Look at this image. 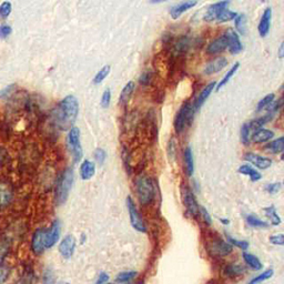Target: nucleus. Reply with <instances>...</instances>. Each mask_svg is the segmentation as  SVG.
<instances>
[{
  "instance_id": "obj_1",
  "label": "nucleus",
  "mask_w": 284,
  "mask_h": 284,
  "mask_svg": "<svg viewBox=\"0 0 284 284\" xmlns=\"http://www.w3.org/2000/svg\"><path fill=\"white\" fill-rule=\"evenodd\" d=\"M79 114V102L75 96H67L53 111V120L61 130L71 129Z\"/></svg>"
},
{
  "instance_id": "obj_2",
  "label": "nucleus",
  "mask_w": 284,
  "mask_h": 284,
  "mask_svg": "<svg viewBox=\"0 0 284 284\" xmlns=\"http://www.w3.org/2000/svg\"><path fill=\"white\" fill-rule=\"evenodd\" d=\"M73 180H75V173H73V170L71 168L66 169L60 174V177L58 178L55 192V200L58 205L66 203L68 197H69Z\"/></svg>"
},
{
  "instance_id": "obj_3",
  "label": "nucleus",
  "mask_w": 284,
  "mask_h": 284,
  "mask_svg": "<svg viewBox=\"0 0 284 284\" xmlns=\"http://www.w3.org/2000/svg\"><path fill=\"white\" fill-rule=\"evenodd\" d=\"M136 192L137 197L139 199V202L142 205L150 204L155 197V189L152 180L145 177V175H140L136 180Z\"/></svg>"
},
{
  "instance_id": "obj_4",
  "label": "nucleus",
  "mask_w": 284,
  "mask_h": 284,
  "mask_svg": "<svg viewBox=\"0 0 284 284\" xmlns=\"http://www.w3.org/2000/svg\"><path fill=\"white\" fill-rule=\"evenodd\" d=\"M67 145L73 156V161H75L76 163L79 162L82 159L83 152L80 144V130L78 129L77 127H72L69 132H68Z\"/></svg>"
},
{
  "instance_id": "obj_5",
  "label": "nucleus",
  "mask_w": 284,
  "mask_h": 284,
  "mask_svg": "<svg viewBox=\"0 0 284 284\" xmlns=\"http://www.w3.org/2000/svg\"><path fill=\"white\" fill-rule=\"evenodd\" d=\"M193 115H194L193 108L189 102L184 104L180 108V110L178 111V114L175 116L174 119V130L177 134H181V132L185 129V127L192 121Z\"/></svg>"
},
{
  "instance_id": "obj_6",
  "label": "nucleus",
  "mask_w": 284,
  "mask_h": 284,
  "mask_svg": "<svg viewBox=\"0 0 284 284\" xmlns=\"http://www.w3.org/2000/svg\"><path fill=\"white\" fill-rule=\"evenodd\" d=\"M207 251L212 258H224L232 253L233 247L221 239H217L207 244Z\"/></svg>"
},
{
  "instance_id": "obj_7",
  "label": "nucleus",
  "mask_w": 284,
  "mask_h": 284,
  "mask_svg": "<svg viewBox=\"0 0 284 284\" xmlns=\"http://www.w3.org/2000/svg\"><path fill=\"white\" fill-rule=\"evenodd\" d=\"M127 208H128L129 212V218L132 228L137 230L138 232H146V227L143 222V220L140 218L138 210H137L136 204L134 202V200L131 199V197L127 198Z\"/></svg>"
},
{
  "instance_id": "obj_8",
  "label": "nucleus",
  "mask_w": 284,
  "mask_h": 284,
  "mask_svg": "<svg viewBox=\"0 0 284 284\" xmlns=\"http://www.w3.org/2000/svg\"><path fill=\"white\" fill-rule=\"evenodd\" d=\"M182 198H183V203L184 207L187 209V211L190 215H192L193 218H198L199 217V211H200V207L197 201V198L193 193V191L191 190L189 187H185L183 189V193H182Z\"/></svg>"
},
{
  "instance_id": "obj_9",
  "label": "nucleus",
  "mask_w": 284,
  "mask_h": 284,
  "mask_svg": "<svg viewBox=\"0 0 284 284\" xmlns=\"http://www.w3.org/2000/svg\"><path fill=\"white\" fill-rule=\"evenodd\" d=\"M45 233L46 229H38L35 231L31 239V250L36 256H40L46 250L45 242Z\"/></svg>"
},
{
  "instance_id": "obj_10",
  "label": "nucleus",
  "mask_w": 284,
  "mask_h": 284,
  "mask_svg": "<svg viewBox=\"0 0 284 284\" xmlns=\"http://www.w3.org/2000/svg\"><path fill=\"white\" fill-rule=\"evenodd\" d=\"M60 238V222L58 220H55L52 222L51 227L46 229L45 233V242H46V249L52 248L58 242Z\"/></svg>"
},
{
  "instance_id": "obj_11",
  "label": "nucleus",
  "mask_w": 284,
  "mask_h": 284,
  "mask_svg": "<svg viewBox=\"0 0 284 284\" xmlns=\"http://www.w3.org/2000/svg\"><path fill=\"white\" fill-rule=\"evenodd\" d=\"M244 160L248 161L251 164H253L256 168L260 170H267L272 165V160L266 158V156H262L260 154L253 153V152H248L244 154Z\"/></svg>"
},
{
  "instance_id": "obj_12",
  "label": "nucleus",
  "mask_w": 284,
  "mask_h": 284,
  "mask_svg": "<svg viewBox=\"0 0 284 284\" xmlns=\"http://www.w3.org/2000/svg\"><path fill=\"white\" fill-rule=\"evenodd\" d=\"M76 250V239L73 236H67L61 240L59 244V253L65 259H70Z\"/></svg>"
},
{
  "instance_id": "obj_13",
  "label": "nucleus",
  "mask_w": 284,
  "mask_h": 284,
  "mask_svg": "<svg viewBox=\"0 0 284 284\" xmlns=\"http://www.w3.org/2000/svg\"><path fill=\"white\" fill-rule=\"evenodd\" d=\"M229 4H230V1H219V2L211 4V6H209L207 13H205L203 17L204 21L212 22L214 20H217L219 14L221 13L223 10H225Z\"/></svg>"
},
{
  "instance_id": "obj_14",
  "label": "nucleus",
  "mask_w": 284,
  "mask_h": 284,
  "mask_svg": "<svg viewBox=\"0 0 284 284\" xmlns=\"http://www.w3.org/2000/svg\"><path fill=\"white\" fill-rule=\"evenodd\" d=\"M225 36H227L228 40V48L230 53L232 55H237L240 51H242V42L240 40L239 33L233 30V29H229V30L225 32Z\"/></svg>"
},
{
  "instance_id": "obj_15",
  "label": "nucleus",
  "mask_w": 284,
  "mask_h": 284,
  "mask_svg": "<svg viewBox=\"0 0 284 284\" xmlns=\"http://www.w3.org/2000/svg\"><path fill=\"white\" fill-rule=\"evenodd\" d=\"M228 48V40L225 33L222 36L218 37L217 39H214L213 41H211L207 47V53L208 55H217V53L222 52L223 50Z\"/></svg>"
},
{
  "instance_id": "obj_16",
  "label": "nucleus",
  "mask_w": 284,
  "mask_h": 284,
  "mask_svg": "<svg viewBox=\"0 0 284 284\" xmlns=\"http://www.w3.org/2000/svg\"><path fill=\"white\" fill-rule=\"evenodd\" d=\"M271 19H272V9L269 7L264 10L261 17V20L259 22L258 26V30L261 37H267L269 35V31H270V27H271Z\"/></svg>"
},
{
  "instance_id": "obj_17",
  "label": "nucleus",
  "mask_w": 284,
  "mask_h": 284,
  "mask_svg": "<svg viewBox=\"0 0 284 284\" xmlns=\"http://www.w3.org/2000/svg\"><path fill=\"white\" fill-rule=\"evenodd\" d=\"M215 86H217V83H215L214 81L213 82H210L208 86H205L203 89L201 90V92H200L199 96L195 98V101H194V105L192 106L193 108V111H198L200 108L202 107V105L204 104L205 101H207V99L209 98V96L212 94V91L213 89L215 88Z\"/></svg>"
},
{
  "instance_id": "obj_18",
  "label": "nucleus",
  "mask_w": 284,
  "mask_h": 284,
  "mask_svg": "<svg viewBox=\"0 0 284 284\" xmlns=\"http://www.w3.org/2000/svg\"><path fill=\"white\" fill-rule=\"evenodd\" d=\"M197 4H198V2L194 1V0H188V1L180 2V3L175 4V6L171 8L170 16L172 19H178L181 17V14L184 13L185 11L190 10V9H192L193 7L197 6Z\"/></svg>"
},
{
  "instance_id": "obj_19",
  "label": "nucleus",
  "mask_w": 284,
  "mask_h": 284,
  "mask_svg": "<svg viewBox=\"0 0 284 284\" xmlns=\"http://www.w3.org/2000/svg\"><path fill=\"white\" fill-rule=\"evenodd\" d=\"M227 66H228L227 58L219 57V58H217V59L210 61L208 65L205 66L203 72L205 73V75L211 76V75H213V73H217L219 71H221Z\"/></svg>"
},
{
  "instance_id": "obj_20",
  "label": "nucleus",
  "mask_w": 284,
  "mask_h": 284,
  "mask_svg": "<svg viewBox=\"0 0 284 284\" xmlns=\"http://www.w3.org/2000/svg\"><path fill=\"white\" fill-rule=\"evenodd\" d=\"M12 190L7 183H0V210L7 208L12 201Z\"/></svg>"
},
{
  "instance_id": "obj_21",
  "label": "nucleus",
  "mask_w": 284,
  "mask_h": 284,
  "mask_svg": "<svg viewBox=\"0 0 284 284\" xmlns=\"http://www.w3.org/2000/svg\"><path fill=\"white\" fill-rule=\"evenodd\" d=\"M96 173V164L90 160H85L80 165V177L82 180H90Z\"/></svg>"
},
{
  "instance_id": "obj_22",
  "label": "nucleus",
  "mask_w": 284,
  "mask_h": 284,
  "mask_svg": "<svg viewBox=\"0 0 284 284\" xmlns=\"http://www.w3.org/2000/svg\"><path fill=\"white\" fill-rule=\"evenodd\" d=\"M183 160H184L185 173H187V175H189V177H192V174L194 172V161H193L192 150H191L190 146L185 148V150H184Z\"/></svg>"
},
{
  "instance_id": "obj_23",
  "label": "nucleus",
  "mask_w": 284,
  "mask_h": 284,
  "mask_svg": "<svg viewBox=\"0 0 284 284\" xmlns=\"http://www.w3.org/2000/svg\"><path fill=\"white\" fill-rule=\"evenodd\" d=\"M274 138L273 131L269 129H257L252 135V140L256 143H262V142H267Z\"/></svg>"
},
{
  "instance_id": "obj_24",
  "label": "nucleus",
  "mask_w": 284,
  "mask_h": 284,
  "mask_svg": "<svg viewBox=\"0 0 284 284\" xmlns=\"http://www.w3.org/2000/svg\"><path fill=\"white\" fill-rule=\"evenodd\" d=\"M242 257H243L244 262L247 263V266L251 268L252 270L259 271V270H261V269L263 268V264H262V262L260 261V259L254 256V254L244 252V253L242 254Z\"/></svg>"
},
{
  "instance_id": "obj_25",
  "label": "nucleus",
  "mask_w": 284,
  "mask_h": 284,
  "mask_svg": "<svg viewBox=\"0 0 284 284\" xmlns=\"http://www.w3.org/2000/svg\"><path fill=\"white\" fill-rule=\"evenodd\" d=\"M239 172L241 173V174H244V175H249L252 182H257V181L261 180V178H262L261 173L259 172L258 170L252 168L251 165H249V164H243V165L240 166Z\"/></svg>"
},
{
  "instance_id": "obj_26",
  "label": "nucleus",
  "mask_w": 284,
  "mask_h": 284,
  "mask_svg": "<svg viewBox=\"0 0 284 284\" xmlns=\"http://www.w3.org/2000/svg\"><path fill=\"white\" fill-rule=\"evenodd\" d=\"M244 271H246V268L241 266V264H229V266L224 268L223 273L228 278H236L241 276Z\"/></svg>"
},
{
  "instance_id": "obj_27",
  "label": "nucleus",
  "mask_w": 284,
  "mask_h": 284,
  "mask_svg": "<svg viewBox=\"0 0 284 284\" xmlns=\"http://www.w3.org/2000/svg\"><path fill=\"white\" fill-rule=\"evenodd\" d=\"M134 91H135V82L134 81H129L124 87V89H122L121 94H120V98H119L120 105H126L127 102L129 101L131 95L134 94Z\"/></svg>"
},
{
  "instance_id": "obj_28",
  "label": "nucleus",
  "mask_w": 284,
  "mask_h": 284,
  "mask_svg": "<svg viewBox=\"0 0 284 284\" xmlns=\"http://www.w3.org/2000/svg\"><path fill=\"white\" fill-rule=\"evenodd\" d=\"M263 211L266 212L267 218L270 220V222L272 223V225H280L281 224V218L280 215L278 214L277 212V209L274 205H270V207H267L263 209Z\"/></svg>"
},
{
  "instance_id": "obj_29",
  "label": "nucleus",
  "mask_w": 284,
  "mask_h": 284,
  "mask_svg": "<svg viewBox=\"0 0 284 284\" xmlns=\"http://www.w3.org/2000/svg\"><path fill=\"white\" fill-rule=\"evenodd\" d=\"M266 149L270 150L272 153H282L284 150V138L283 137H280L276 140H273L270 143H268L266 145Z\"/></svg>"
},
{
  "instance_id": "obj_30",
  "label": "nucleus",
  "mask_w": 284,
  "mask_h": 284,
  "mask_svg": "<svg viewBox=\"0 0 284 284\" xmlns=\"http://www.w3.org/2000/svg\"><path fill=\"white\" fill-rule=\"evenodd\" d=\"M240 68V62H236L234 63V65L232 66V68L231 69H230L227 73H225V76L222 78V80L219 82V85L217 86V91H219V90H221L222 88L227 85V83L231 80V78L236 75V72L238 71V69Z\"/></svg>"
},
{
  "instance_id": "obj_31",
  "label": "nucleus",
  "mask_w": 284,
  "mask_h": 284,
  "mask_svg": "<svg viewBox=\"0 0 284 284\" xmlns=\"http://www.w3.org/2000/svg\"><path fill=\"white\" fill-rule=\"evenodd\" d=\"M190 48V39L184 37L181 38L180 40L175 43L174 48H173V52L175 55H181V53H184L189 50Z\"/></svg>"
},
{
  "instance_id": "obj_32",
  "label": "nucleus",
  "mask_w": 284,
  "mask_h": 284,
  "mask_svg": "<svg viewBox=\"0 0 284 284\" xmlns=\"http://www.w3.org/2000/svg\"><path fill=\"white\" fill-rule=\"evenodd\" d=\"M9 276H10V268L2 258H0V284L6 282Z\"/></svg>"
},
{
  "instance_id": "obj_33",
  "label": "nucleus",
  "mask_w": 284,
  "mask_h": 284,
  "mask_svg": "<svg viewBox=\"0 0 284 284\" xmlns=\"http://www.w3.org/2000/svg\"><path fill=\"white\" fill-rule=\"evenodd\" d=\"M273 270L272 269H269V270L262 272L261 274H259V276L254 277L251 281H249L248 284H260L264 281L269 280V279H271L273 277Z\"/></svg>"
},
{
  "instance_id": "obj_34",
  "label": "nucleus",
  "mask_w": 284,
  "mask_h": 284,
  "mask_svg": "<svg viewBox=\"0 0 284 284\" xmlns=\"http://www.w3.org/2000/svg\"><path fill=\"white\" fill-rule=\"evenodd\" d=\"M225 237H227V239H228V243L231 244L232 247H237V248H239V249L243 250V251H246L247 249H249L250 244H249L248 241H244V240H238V239H236V238L231 237V236H230V234H228V233H225Z\"/></svg>"
},
{
  "instance_id": "obj_35",
  "label": "nucleus",
  "mask_w": 284,
  "mask_h": 284,
  "mask_svg": "<svg viewBox=\"0 0 284 284\" xmlns=\"http://www.w3.org/2000/svg\"><path fill=\"white\" fill-rule=\"evenodd\" d=\"M272 118H273V116L269 114L268 116H263V117H260V118L253 120L251 124H249V126H250V128H253V129H261V127L267 125L269 121L272 120Z\"/></svg>"
},
{
  "instance_id": "obj_36",
  "label": "nucleus",
  "mask_w": 284,
  "mask_h": 284,
  "mask_svg": "<svg viewBox=\"0 0 284 284\" xmlns=\"http://www.w3.org/2000/svg\"><path fill=\"white\" fill-rule=\"evenodd\" d=\"M238 16L237 12L231 11V10H228V9H225L221 13L219 14L218 18H217V21L219 23H224V22H228V21H231L236 19V17Z\"/></svg>"
},
{
  "instance_id": "obj_37",
  "label": "nucleus",
  "mask_w": 284,
  "mask_h": 284,
  "mask_svg": "<svg viewBox=\"0 0 284 284\" xmlns=\"http://www.w3.org/2000/svg\"><path fill=\"white\" fill-rule=\"evenodd\" d=\"M136 271H126V272H121L119 273L118 276L116 278V282L117 283H128L131 280H134L137 276Z\"/></svg>"
},
{
  "instance_id": "obj_38",
  "label": "nucleus",
  "mask_w": 284,
  "mask_h": 284,
  "mask_svg": "<svg viewBox=\"0 0 284 284\" xmlns=\"http://www.w3.org/2000/svg\"><path fill=\"white\" fill-rule=\"evenodd\" d=\"M247 222L253 228H268L269 223L257 218L256 215H247Z\"/></svg>"
},
{
  "instance_id": "obj_39",
  "label": "nucleus",
  "mask_w": 284,
  "mask_h": 284,
  "mask_svg": "<svg viewBox=\"0 0 284 284\" xmlns=\"http://www.w3.org/2000/svg\"><path fill=\"white\" fill-rule=\"evenodd\" d=\"M109 73H110V66L102 67L101 69L98 71V73L94 78V83H95V85H99V83H101L102 81L106 79L108 76H109Z\"/></svg>"
},
{
  "instance_id": "obj_40",
  "label": "nucleus",
  "mask_w": 284,
  "mask_h": 284,
  "mask_svg": "<svg viewBox=\"0 0 284 284\" xmlns=\"http://www.w3.org/2000/svg\"><path fill=\"white\" fill-rule=\"evenodd\" d=\"M274 99H276V95H274V94H270V95H268L264 98H262V99L260 100V102H259L258 106H257V111L260 112L263 109H267V108L272 104V101Z\"/></svg>"
},
{
  "instance_id": "obj_41",
  "label": "nucleus",
  "mask_w": 284,
  "mask_h": 284,
  "mask_svg": "<svg viewBox=\"0 0 284 284\" xmlns=\"http://www.w3.org/2000/svg\"><path fill=\"white\" fill-rule=\"evenodd\" d=\"M234 21H236L237 30L240 32V35H244L246 33V14H238L236 19H234Z\"/></svg>"
},
{
  "instance_id": "obj_42",
  "label": "nucleus",
  "mask_w": 284,
  "mask_h": 284,
  "mask_svg": "<svg viewBox=\"0 0 284 284\" xmlns=\"http://www.w3.org/2000/svg\"><path fill=\"white\" fill-rule=\"evenodd\" d=\"M241 140L244 145L250 144V140H251V128H250L249 124H244L241 128Z\"/></svg>"
},
{
  "instance_id": "obj_43",
  "label": "nucleus",
  "mask_w": 284,
  "mask_h": 284,
  "mask_svg": "<svg viewBox=\"0 0 284 284\" xmlns=\"http://www.w3.org/2000/svg\"><path fill=\"white\" fill-rule=\"evenodd\" d=\"M12 6L9 1H4L0 4V17L1 18H7L9 14L11 13Z\"/></svg>"
},
{
  "instance_id": "obj_44",
  "label": "nucleus",
  "mask_w": 284,
  "mask_h": 284,
  "mask_svg": "<svg viewBox=\"0 0 284 284\" xmlns=\"http://www.w3.org/2000/svg\"><path fill=\"white\" fill-rule=\"evenodd\" d=\"M56 278L51 269H47L43 273V284H55Z\"/></svg>"
},
{
  "instance_id": "obj_45",
  "label": "nucleus",
  "mask_w": 284,
  "mask_h": 284,
  "mask_svg": "<svg viewBox=\"0 0 284 284\" xmlns=\"http://www.w3.org/2000/svg\"><path fill=\"white\" fill-rule=\"evenodd\" d=\"M110 102H111V91L110 89H107L105 90V92L102 94V97H101V107L108 108L110 106Z\"/></svg>"
},
{
  "instance_id": "obj_46",
  "label": "nucleus",
  "mask_w": 284,
  "mask_h": 284,
  "mask_svg": "<svg viewBox=\"0 0 284 284\" xmlns=\"http://www.w3.org/2000/svg\"><path fill=\"white\" fill-rule=\"evenodd\" d=\"M106 158H107V152L104 149L99 148L95 151V159L99 164H104Z\"/></svg>"
},
{
  "instance_id": "obj_47",
  "label": "nucleus",
  "mask_w": 284,
  "mask_h": 284,
  "mask_svg": "<svg viewBox=\"0 0 284 284\" xmlns=\"http://www.w3.org/2000/svg\"><path fill=\"white\" fill-rule=\"evenodd\" d=\"M199 214H201V217H202V220H203L204 224H207V225H211V224H212L211 215H210V213L208 212V210H207V209L203 208V207L200 208Z\"/></svg>"
},
{
  "instance_id": "obj_48",
  "label": "nucleus",
  "mask_w": 284,
  "mask_h": 284,
  "mask_svg": "<svg viewBox=\"0 0 284 284\" xmlns=\"http://www.w3.org/2000/svg\"><path fill=\"white\" fill-rule=\"evenodd\" d=\"M270 242L274 246H283L284 244V236L283 234H274V236L270 237Z\"/></svg>"
},
{
  "instance_id": "obj_49",
  "label": "nucleus",
  "mask_w": 284,
  "mask_h": 284,
  "mask_svg": "<svg viewBox=\"0 0 284 284\" xmlns=\"http://www.w3.org/2000/svg\"><path fill=\"white\" fill-rule=\"evenodd\" d=\"M151 78H152V73H151L150 71H144V72L142 73V75L140 76L139 82L141 83V85L146 86V85H149V83L151 82Z\"/></svg>"
},
{
  "instance_id": "obj_50",
  "label": "nucleus",
  "mask_w": 284,
  "mask_h": 284,
  "mask_svg": "<svg viewBox=\"0 0 284 284\" xmlns=\"http://www.w3.org/2000/svg\"><path fill=\"white\" fill-rule=\"evenodd\" d=\"M281 187H282V184L281 182H276V183H270L267 187V191L270 194H276L278 193L279 191L281 190Z\"/></svg>"
},
{
  "instance_id": "obj_51",
  "label": "nucleus",
  "mask_w": 284,
  "mask_h": 284,
  "mask_svg": "<svg viewBox=\"0 0 284 284\" xmlns=\"http://www.w3.org/2000/svg\"><path fill=\"white\" fill-rule=\"evenodd\" d=\"M12 32V29L8 24H1L0 26V38H6Z\"/></svg>"
},
{
  "instance_id": "obj_52",
  "label": "nucleus",
  "mask_w": 284,
  "mask_h": 284,
  "mask_svg": "<svg viewBox=\"0 0 284 284\" xmlns=\"http://www.w3.org/2000/svg\"><path fill=\"white\" fill-rule=\"evenodd\" d=\"M108 281H109V276H108V274L105 272H101L99 274V277H98V280L95 284H107Z\"/></svg>"
},
{
  "instance_id": "obj_53",
  "label": "nucleus",
  "mask_w": 284,
  "mask_h": 284,
  "mask_svg": "<svg viewBox=\"0 0 284 284\" xmlns=\"http://www.w3.org/2000/svg\"><path fill=\"white\" fill-rule=\"evenodd\" d=\"M13 87H14L13 85H10V86L6 87V88H4V89H2L1 91H0V99H1V98H7L9 96V94H10V92L12 91Z\"/></svg>"
},
{
  "instance_id": "obj_54",
  "label": "nucleus",
  "mask_w": 284,
  "mask_h": 284,
  "mask_svg": "<svg viewBox=\"0 0 284 284\" xmlns=\"http://www.w3.org/2000/svg\"><path fill=\"white\" fill-rule=\"evenodd\" d=\"M283 57H284V43L282 42L280 45V48H279V58L282 59Z\"/></svg>"
},
{
  "instance_id": "obj_55",
  "label": "nucleus",
  "mask_w": 284,
  "mask_h": 284,
  "mask_svg": "<svg viewBox=\"0 0 284 284\" xmlns=\"http://www.w3.org/2000/svg\"><path fill=\"white\" fill-rule=\"evenodd\" d=\"M220 222L223 223V224H225V225H228V224L230 223V221H229L228 219H220Z\"/></svg>"
},
{
  "instance_id": "obj_56",
  "label": "nucleus",
  "mask_w": 284,
  "mask_h": 284,
  "mask_svg": "<svg viewBox=\"0 0 284 284\" xmlns=\"http://www.w3.org/2000/svg\"><path fill=\"white\" fill-rule=\"evenodd\" d=\"M125 284H138V283H131V282H128V283H125Z\"/></svg>"
},
{
  "instance_id": "obj_57",
  "label": "nucleus",
  "mask_w": 284,
  "mask_h": 284,
  "mask_svg": "<svg viewBox=\"0 0 284 284\" xmlns=\"http://www.w3.org/2000/svg\"><path fill=\"white\" fill-rule=\"evenodd\" d=\"M59 284H69V283H66V282H65V283H59Z\"/></svg>"
},
{
  "instance_id": "obj_58",
  "label": "nucleus",
  "mask_w": 284,
  "mask_h": 284,
  "mask_svg": "<svg viewBox=\"0 0 284 284\" xmlns=\"http://www.w3.org/2000/svg\"><path fill=\"white\" fill-rule=\"evenodd\" d=\"M107 284H110V283H107Z\"/></svg>"
}]
</instances>
